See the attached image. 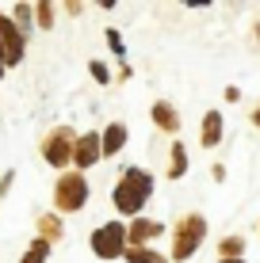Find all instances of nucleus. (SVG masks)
Returning <instances> with one entry per match:
<instances>
[{
	"label": "nucleus",
	"mask_w": 260,
	"mask_h": 263,
	"mask_svg": "<svg viewBox=\"0 0 260 263\" xmlns=\"http://www.w3.org/2000/svg\"><path fill=\"white\" fill-rule=\"evenodd\" d=\"M61 233H65V229H61V217L58 214H42L39 217V240H46L50 248H54V244L61 240Z\"/></svg>",
	"instance_id": "f8f14e48"
},
{
	"label": "nucleus",
	"mask_w": 260,
	"mask_h": 263,
	"mask_svg": "<svg viewBox=\"0 0 260 263\" xmlns=\"http://www.w3.org/2000/svg\"><path fill=\"white\" fill-rule=\"evenodd\" d=\"M73 145H77V134L69 126H54V130L42 138V157H46L50 168H69L73 164Z\"/></svg>",
	"instance_id": "20e7f679"
},
{
	"label": "nucleus",
	"mask_w": 260,
	"mask_h": 263,
	"mask_svg": "<svg viewBox=\"0 0 260 263\" xmlns=\"http://www.w3.org/2000/svg\"><path fill=\"white\" fill-rule=\"evenodd\" d=\"M207 237V221H203V214H184L180 221L172 225V259L180 263L187 256H195V248L203 244Z\"/></svg>",
	"instance_id": "7ed1b4c3"
},
{
	"label": "nucleus",
	"mask_w": 260,
	"mask_h": 263,
	"mask_svg": "<svg viewBox=\"0 0 260 263\" xmlns=\"http://www.w3.org/2000/svg\"><path fill=\"white\" fill-rule=\"evenodd\" d=\"M34 15H39V20H34L39 27H50L54 23V4H34Z\"/></svg>",
	"instance_id": "a211bd4d"
},
{
	"label": "nucleus",
	"mask_w": 260,
	"mask_h": 263,
	"mask_svg": "<svg viewBox=\"0 0 260 263\" xmlns=\"http://www.w3.org/2000/svg\"><path fill=\"white\" fill-rule=\"evenodd\" d=\"M92 252L100 259H119L123 252H127V225H119V221L100 225V229L92 233Z\"/></svg>",
	"instance_id": "39448f33"
},
{
	"label": "nucleus",
	"mask_w": 260,
	"mask_h": 263,
	"mask_svg": "<svg viewBox=\"0 0 260 263\" xmlns=\"http://www.w3.org/2000/svg\"><path fill=\"white\" fill-rule=\"evenodd\" d=\"M123 145H127V126H123V122H111V126L100 134V153H103V157H115V153H123Z\"/></svg>",
	"instance_id": "1a4fd4ad"
},
{
	"label": "nucleus",
	"mask_w": 260,
	"mask_h": 263,
	"mask_svg": "<svg viewBox=\"0 0 260 263\" xmlns=\"http://www.w3.org/2000/svg\"><path fill=\"white\" fill-rule=\"evenodd\" d=\"M245 248V240L241 237H230V240H222V259H237V252Z\"/></svg>",
	"instance_id": "dca6fc26"
},
{
	"label": "nucleus",
	"mask_w": 260,
	"mask_h": 263,
	"mask_svg": "<svg viewBox=\"0 0 260 263\" xmlns=\"http://www.w3.org/2000/svg\"><path fill=\"white\" fill-rule=\"evenodd\" d=\"M149 195H153V176H149L146 168H123V179L115 183L111 202H115L119 214L142 217V206L149 202Z\"/></svg>",
	"instance_id": "f257e3e1"
},
{
	"label": "nucleus",
	"mask_w": 260,
	"mask_h": 263,
	"mask_svg": "<svg viewBox=\"0 0 260 263\" xmlns=\"http://www.w3.org/2000/svg\"><path fill=\"white\" fill-rule=\"evenodd\" d=\"M218 263H245V259H218Z\"/></svg>",
	"instance_id": "412c9836"
},
{
	"label": "nucleus",
	"mask_w": 260,
	"mask_h": 263,
	"mask_svg": "<svg viewBox=\"0 0 260 263\" xmlns=\"http://www.w3.org/2000/svg\"><path fill=\"white\" fill-rule=\"evenodd\" d=\"M15 27H20V34L27 31V27H31V4H20L15 8V20H12Z\"/></svg>",
	"instance_id": "f3484780"
},
{
	"label": "nucleus",
	"mask_w": 260,
	"mask_h": 263,
	"mask_svg": "<svg viewBox=\"0 0 260 263\" xmlns=\"http://www.w3.org/2000/svg\"><path fill=\"white\" fill-rule=\"evenodd\" d=\"M199 141L207 145V149H214V145L222 141V115H218V111H207V115H203V126H199Z\"/></svg>",
	"instance_id": "9d476101"
},
{
	"label": "nucleus",
	"mask_w": 260,
	"mask_h": 263,
	"mask_svg": "<svg viewBox=\"0 0 260 263\" xmlns=\"http://www.w3.org/2000/svg\"><path fill=\"white\" fill-rule=\"evenodd\" d=\"M253 122H256V126H260V107H256V111H253Z\"/></svg>",
	"instance_id": "aec40b11"
},
{
	"label": "nucleus",
	"mask_w": 260,
	"mask_h": 263,
	"mask_svg": "<svg viewBox=\"0 0 260 263\" xmlns=\"http://www.w3.org/2000/svg\"><path fill=\"white\" fill-rule=\"evenodd\" d=\"M0 50H4V65H20L23 61V34L4 12H0Z\"/></svg>",
	"instance_id": "423d86ee"
},
{
	"label": "nucleus",
	"mask_w": 260,
	"mask_h": 263,
	"mask_svg": "<svg viewBox=\"0 0 260 263\" xmlns=\"http://www.w3.org/2000/svg\"><path fill=\"white\" fill-rule=\"evenodd\" d=\"M84 202H88L84 172H61L58 183H54V206H58V214H77V210H84Z\"/></svg>",
	"instance_id": "f03ea898"
},
{
	"label": "nucleus",
	"mask_w": 260,
	"mask_h": 263,
	"mask_svg": "<svg viewBox=\"0 0 260 263\" xmlns=\"http://www.w3.org/2000/svg\"><path fill=\"white\" fill-rule=\"evenodd\" d=\"M153 122H157V130H165V134H176L180 130V115H176V107L172 103H153Z\"/></svg>",
	"instance_id": "9b49d317"
},
{
	"label": "nucleus",
	"mask_w": 260,
	"mask_h": 263,
	"mask_svg": "<svg viewBox=\"0 0 260 263\" xmlns=\"http://www.w3.org/2000/svg\"><path fill=\"white\" fill-rule=\"evenodd\" d=\"M123 259H127V263H168L153 248H127V252H123Z\"/></svg>",
	"instance_id": "4468645a"
},
{
	"label": "nucleus",
	"mask_w": 260,
	"mask_h": 263,
	"mask_svg": "<svg viewBox=\"0 0 260 263\" xmlns=\"http://www.w3.org/2000/svg\"><path fill=\"white\" fill-rule=\"evenodd\" d=\"M165 233V225L161 221H149V217H134V221L127 225V248H146L153 237H161Z\"/></svg>",
	"instance_id": "6e6552de"
},
{
	"label": "nucleus",
	"mask_w": 260,
	"mask_h": 263,
	"mask_svg": "<svg viewBox=\"0 0 260 263\" xmlns=\"http://www.w3.org/2000/svg\"><path fill=\"white\" fill-rule=\"evenodd\" d=\"M100 157H103V153H100V134H96V130L80 134V138H77V145H73V164H77V172L92 168Z\"/></svg>",
	"instance_id": "0eeeda50"
},
{
	"label": "nucleus",
	"mask_w": 260,
	"mask_h": 263,
	"mask_svg": "<svg viewBox=\"0 0 260 263\" xmlns=\"http://www.w3.org/2000/svg\"><path fill=\"white\" fill-rule=\"evenodd\" d=\"M88 69H92V77L100 80V84H107V80H111V72H107V65H103V61H92Z\"/></svg>",
	"instance_id": "6ab92c4d"
},
{
	"label": "nucleus",
	"mask_w": 260,
	"mask_h": 263,
	"mask_svg": "<svg viewBox=\"0 0 260 263\" xmlns=\"http://www.w3.org/2000/svg\"><path fill=\"white\" fill-rule=\"evenodd\" d=\"M184 172H187V153H184V145H180V141H172V153H168V176L180 179Z\"/></svg>",
	"instance_id": "ddd939ff"
},
{
	"label": "nucleus",
	"mask_w": 260,
	"mask_h": 263,
	"mask_svg": "<svg viewBox=\"0 0 260 263\" xmlns=\"http://www.w3.org/2000/svg\"><path fill=\"white\" fill-rule=\"evenodd\" d=\"M46 259H50V244L46 240H31V248L23 252L20 263H46Z\"/></svg>",
	"instance_id": "2eb2a0df"
}]
</instances>
